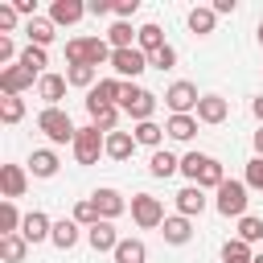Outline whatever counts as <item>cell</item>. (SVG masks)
<instances>
[{"mask_svg":"<svg viewBox=\"0 0 263 263\" xmlns=\"http://www.w3.org/2000/svg\"><path fill=\"white\" fill-rule=\"evenodd\" d=\"M164 136L177 140V144L193 140V136H197V115H168V119H164Z\"/></svg>","mask_w":263,"mask_h":263,"instance_id":"18","label":"cell"},{"mask_svg":"<svg viewBox=\"0 0 263 263\" xmlns=\"http://www.w3.org/2000/svg\"><path fill=\"white\" fill-rule=\"evenodd\" d=\"M86 115H90V123L103 132V136H111V132H119V107H111V103H95V99H86Z\"/></svg>","mask_w":263,"mask_h":263,"instance_id":"11","label":"cell"},{"mask_svg":"<svg viewBox=\"0 0 263 263\" xmlns=\"http://www.w3.org/2000/svg\"><path fill=\"white\" fill-rule=\"evenodd\" d=\"M132 152H136V136L132 132H111L107 136V156L111 160H127Z\"/></svg>","mask_w":263,"mask_h":263,"instance_id":"30","label":"cell"},{"mask_svg":"<svg viewBox=\"0 0 263 263\" xmlns=\"http://www.w3.org/2000/svg\"><path fill=\"white\" fill-rule=\"evenodd\" d=\"M197 103H201V95H197V86L185 82V78H177V82L164 90V107H168L173 115H193Z\"/></svg>","mask_w":263,"mask_h":263,"instance_id":"6","label":"cell"},{"mask_svg":"<svg viewBox=\"0 0 263 263\" xmlns=\"http://www.w3.org/2000/svg\"><path fill=\"white\" fill-rule=\"evenodd\" d=\"M58 164H62V160H58L53 148H33V156H29V173H33V177H53Z\"/></svg>","mask_w":263,"mask_h":263,"instance_id":"22","label":"cell"},{"mask_svg":"<svg viewBox=\"0 0 263 263\" xmlns=\"http://www.w3.org/2000/svg\"><path fill=\"white\" fill-rule=\"evenodd\" d=\"M86 12H90V16H107V12H115V4H111V0H90Z\"/></svg>","mask_w":263,"mask_h":263,"instance_id":"47","label":"cell"},{"mask_svg":"<svg viewBox=\"0 0 263 263\" xmlns=\"http://www.w3.org/2000/svg\"><path fill=\"white\" fill-rule=\"evenodd\" d=\"M25 255H29V242L21 234H4L0 238V259L4 263H25Z\"/></svg>","mask_w":263,"mask_h":263,"instance_id":"32","label":"cell"},{"mask_svg":"<svg viewBox=\"0 0 263 263\" xmlns=\"http://www.w3.org/2000/svg\"><path fill=\"white\" fill-rule=\"evenodd\" d=\"M136 37H140V29H132L127 21H115L107 29V45L111 49H136Z\"/></svg>","mask_w":263,"mask_h":263,"instance_id":"25","label":"cell"},{"mask_svg":"<svg viewBox=\"0 0 263 263\" xmlns=\"http://www.w3.org/2000/svg\"><path fill=\"white\" fill-rule=\"evenodd\" d=\"M66 86H70V82H66V74H53V70H49V74H41V78H37V99H41L45 107H58V103H62V95H66Z\"/></svg>","mask_w":263,"mask_h":263,"instance_id":"13","label":"cell"},{"mask_svg":"<svg viewBox=\"0 0 263 263\" xmlns=\"http://www.w3.org/2000/svg\"><path fill=\"white\" fill-rule=\"evenodd\" d=\"M95 197V205H99V214H103V222H115L123 210H127V197L119 193V189H111V185H103V189H95L90 193Z\"/></svg>","mask_w":263,"mask_h":263,"instance_id":"9","label":"cell"},{"mask_svg":"<svg viewBox=\"0 0 263 263\" xmlns=\"http://www.w3.org/2000/svg\"><path fill=\"white\" fill-rule=\"evenodd\" d=\"M16 66H25V70H29V74H37V78H41V74H49V70H45V66H49V58H45V49H41V45H25V49H21V58H16Z\"/></svg>","mask_w":263,"mask_h":263,"instance_id":"28","label":"cell"},{"mask_svg":"<svg viewBox=\"0 0 263 263\" xmlns=\"http://www.w3.org/2000/svg\"><path fill=\"white\" fill-rule=\"evenodd\" d=\"M210 8H214V12H218V16H230V12H234V8H238V0H214V4H210Z\"/></svg>","mask_w":263,"mask_h":263,"instance_id":"49","label":"cell"},{"mask_svg":"<svg viewBox=\"0 0 263 263\" xmlns=\"http://www.w3.org/2000/svg\"><path fill=\"white\" fill-rule=\"evenodd\" d=\"M21 119H25V99H21V95H4V99H0V123L12 127V123H21Z\"/></svg>","mask_w":263,"mask_h":263,"instance_id":"34","label":"cell"},{"mask_svg":"<svg viewBox=\"0 0 263 263\" xmlns=\"http://www.w3.org/2000/svg\"><path fill=\"white\" fill-rule=\"evenodd\" d=\"M111 70H115V78H123V82L132 78V82H136V78L148 70V53H144V49H115V53H111Z\"/></svg>","mask_w":263,"mask_h":263,"instance_id":"7","label":"cell"},{"mask_svg":"<svg viewBox=\"0 0 263 263\" xmlns=\"http://www.w3.org/2000/svg\"><path fill=\"white\" fill-rule=\"evenodd\" d=\"M33 78L37 74H29L25 66H4L0 70V95H25L33 86Z\"/></svg>","mask_w":263,"mask_h":263,"instance_id":"12","label":"cell"},{"mask_svg":"<svg viewBox=\"0 0 263 263\" xmlns=\"http://www.w3.org/2000/svg\"><path fill=\"white\" fill-rule=\"evenodd\" d=\"M119 95H123V78H99V86L86 95V99H95V103H111V107H119Z\"/></svg>","mask_w":263,"mask_h":263,"instance_id":"29","label":"cell"},{"mask_svg":"<svg viewBox=\"0 0 263 263\" xmlns=\"http://www.w3.org/2000/svg\"><path fill=\"white\" fill-rule=\"evenodd\" d=\"M0 189H4V201L25 197V189H29V168H21V164H0Z\"/></svg>","mask_w":263,"mask_h":263,"instance_id":"8","label":"cell"},{"mask_svg":"<svg viewBox=\"0 0 263 263\" xmlns=\"http://www.w3.org/2000/svg\"><path fill=\"white\" fill-rule=\"evenodd\" d=\"M111 53H115V49H111L103 37H86V66H95V70H99L103 62H111Z\"/></svg>","mask_w":263,"mask_h":263,"instance_id":"38","label":"cell"},{"mask_svg":"<svg viewBox=\"0 0 263 263\" xmlns=\"http://www.w3.org/2000/svg\"><path fill=\"white\" fill-rule=\"evenodd\" d=\"M168 41H164V29L160 25H140V37H136V49H144L148 58L156 53V49H164Z\"/></svg>","mask_w":263,"mask_h":263,"instance_id":"27","label":"cell"},{"mask_svg":"<svg viewBox=\"0 0 263 263\" xmlns=\"http://www.w3.org/2000/svg\"><path fill=\"white\" fill-rule=\"evenodd\" d=\"M127 210H132V222H136L140 230L164 226V205H160V197H152V193H136V197L127 201Z\"/></svg>","mask_w":263,"mask_h":263,"instance_id":"5","label":"cell"},{"mask_svg":"<svg viewBox=\"0 0 263 263\" xmlns=\"http://www.w3.org/2000/svg\"><path fill=\"white\" fill-rule=\"evenodd\" d=\"M49 234H53V222H49L41 210H29L25 222H21V238L33 247V242H49Z\"/></svg>","mask_w":263,"mask_h":263,"instance_id":"10","label":"cell"},{"mask_svg":"<svg viewBox=\"0 0 263 263\" xmlns=\"http://www.w3.org/2000/svg\"><path fill=\"white\" fill-rule=\"evenodd\" d=\"M74 222H78V226H86V230L103 222V214H99L95 197H82V201H74Z\"/></svg>","mask_w":263,"mask_h":263,"instance_id":"35","label":"cell"},{"mask_svg":"<svg viewBox=\"0 0 263 263\" xmlns=\"http://www.w3.org/2000/svg\"><path fill=\"white\" fill-rule=\"evenodd\" d=\"M255 263H263V251H255Z\"/></svg>","mask_w":263,"mask_h":263,"instance_id":"53","label":"cell"},{"mask_svg":"<svg viewBox=\"0 0 263 263\" xmlns=\"http://www.w3.org/2000/svg\"><path fill=\"white\" fill-rule=\"evenodd\" d=\"M37 132H45L49 144H74V136H78L70 111H62V107H41V115H37Z\"/></svg>","mask_w":263,"mask_h":263,"instance_id":"1","label":"cell"},{"mask_svg":"<svg viewBox=\"0 0 263 263\" xmlns=\"http://www.w3.org/2000/svg\"><path fill=\"white\" fill-rule=\"evenodd\" d=\"M255 37H259V45H263V21H259V29H255Z\"/></svg>","mask_w":263,"mask_h":263,"instance_id":"52","label":"cell"},{"mask_svg":"<svg viewBox=\"0 0 263 263\" xmlns=\"http://www.w3.org/2000/svg\"><path fill=\"white\" fill-rule=\"evenodd\" d=\"M119 111H127L136 123H148L156 115V95L136 86V82H123V95H119Z\"/></svg>","mask_w":263,"mask_h":263,"instance_id":"2","label":"cell"},{"mask_svg":"<svg viewBox=\"0 0 263 263\" xmlns=\"http://www.w3.org/2000/svg\"><path fill=\"white\" fill-rule=\"evenodd\" d=\"M86 16V4L82 0H53L49 4V21L53 25H78Z\"/></svg>","mask_w":263,"mask_h":263,"instance_id":"17","label":"cell"},{"mask_svg":"<svg viewBox=\"0 0 263 263\" xmlns=\"http://www.w3.org/2000/svg\"><path fill=\"white\" fill-rule=\"evenodd\" d=\"M197 123H222L226 115H230V103L222 99V95H201V103H197Z\"/></svg>","mask_w":263,"mask_h":263,"instance_id":"14","label":"cell"},{"mask_svg":"<svg viewBox=\"0 0 263 263\" xmlns=\"http://www.w3.org/2000/svg\"><path fill=\"white\" fill-rule=\"evenodd\" d=\"M214 25H218V12H214L210 4H197V8L189 12V33H197V37H210V33H214Z\"/></svg>","mask_w":263,"mask_h":263,"instance_id":"24","label":"cell"},{"mask_svg":"<svg viewBox=\"0 0 263 263\" xmlns=\"http://www.w3.org/2000/svg\"><path fill=\"white\" fill-rule=\"evenodd\" d=\"M12 58H21L16 45H12V37H0V62H12Z\"/></svg>","mask_w":263,"mask_h":263,"instance_id":"48","label":"cell"},{"mask_svg":"<svg viewBox=\"0 0 263 263\" xmlns=\"http://www.w3.org/2000/svg\"><path fill=\"white\" fill-rule=\"evenodd\" d=\"M251 111H255V119H259V127H263V95H259V99L251 103Z\"/></svg>","mask_w":263,"mask_h":263,"instance_id":"50","label":"cell"},{"mask_svg":"<svg viewBox=\"0 0 263 263\" xmlns=\"http://www.w3.org/2000/svg\"><path fill=\"white\" fill-rule=\"evenodd\" d=\"M205 160H210L205 152H185V156H181V173L189 177V185H197V177H201V168H205Z\"/></svg>","mask_w":263,"mask_h":263,"instance_id":"41","label":"cell"},{"mask_svg":"<svg viewBox=\"0 0 263 263\" xmlns=\"http://www.w3.org/2000/svg\"><path fill=\"white\" fill-rule=\"evenodd\" d=\"M222 181H226V168H222V160H214V156H210V160H205V168H201V177H197V185L218 193V185H222Z\"/></svg>","mask_w":263,"mask_h":263,"instance_id":"39","label":"cell"},{"mask_svg":"<svg viewBox=\"0 0 263 263\" xmlns=\"http://www.w3.org/2000/svg\"><path fill=\"white\" fill-rule=\"evenodd\" d=\"M49 242H53L58 251H74V247H78V222H74V218H58Z\"/></svg>","mask_w":263,"mask_h":263,"instance_id":"21","label":"cell"},{"mask_svg":"<svg viewBox=\"0 0 263 263\" xmlns=\"http://www.w3.org/2000/svg\"><path fill=\"white\" fill-rule=\"evenodd\" d=\"M222 263H255V251L242 242V238H230L222 247Z\"/></svg>","mask_w":263,"mask_h":263,"instance_id":"40","label":"cell"},{"mask_svg":"<svg viewBox=\"0 0 263 263\" xmlns=\"http://www.w3.org/2000/svg\"><path fill=\"white\" fill-rule=\"evenodd\" d=\"M74 160L78 164H99V156H107V136L95 127V123H86V127H78V136H74Z\"/></svg>","mask_w":263,"mask_h":263,"instance_id":"4","label":"cell"},{"mask_svg":"<svg viewBox=\"0 0 263 263\" xmlns=\"http://www.w3.org/2000/svg\"><path fill=\"white\" fill-rule=\"evenodd\" d=\"M111 255H115V263H148L144 238H119V247H115Z\"/></svg>","mask_w":263,"mask_h":263,"instance_id":"23","label":"cell"},{"mask_svg":"<svg viewBox=\"0 0 263 263\" xmlns=\"http://www.w3.org/2000/svg\"><path fill=\"white\" fill-rule=\"evenodd\" d=\"M247 201H251V197H247V181H230V177H226V181L218 185V193H214V210H218L222 218H242V214H247Z\"/></svg>","mask_w":263,"mask_h":263,"instance_id":"3","label":"cell"},{"mask_svg":"<svg viewBox=\"0 0 263 263\" xmlns=\"http://www.w3.org/2000/svg\"><path fill=\"white\" fill-rule=\"evenodd\" d=\"M53 29H58V25H53L49 16H33V21H25V37H29V45H41V49L58 37Z\"/></svg>","mask_w":263,"mask_h":263,"instance_id":"20","label":"cell"},{"mask_svg":"<svg viewBox=\"0 0 263 263\" xmlns=\"http://www.w3.org/2000/svg\"><path fill=\"white\" fill-rule=\"evenodd\" d=\"M205 205H210V197H205L201 185H185V189L177 193V214H185V218H197Z\"/></svg>","mask_w":263,"mask_h":263,"instance_id":"15","label":"cell"},{"mask_svg":"<svg viewBox=\"0 0 263 263\" xmlns=\"http://www.w3.org/2000/svg\"><path fill=\"white\" fill-rule=\"evenodd\" d=\"M238 238H242L247 247L263 242V218H255V214H242V218H238Z\"/></svg>","mask_w":263,"mask_h":263,"instance_id":"37","label":"cell"},{"mask_svg":"<svg viewBox=\"0 0 263 263\" xmlns=\"http://www.w3.org/2000/svg\"><path fill=\"white\" fill-rule=\"evenodd\" d=\"M66 62L70 66H86V37H70L66 41Z\"/></svg>","mask_w":263,"mask_h":263,"instance_id":"42","label":"cell"},{"mask_svg":"<svg viewBox=\"0 0 263 263\" xmlns=\"http://www.w3.org/2000/svg\"><path fill=\"white\" fill-rule=\"evenodd\" d=\"M242 181H247V189H259L263 193V156H251L247 160V177Z\"/></svg>","mask_w":263,"mask_h":263,"instance_id":"43","label":"cell"},{"mask_svg":"<svg viewBox=\"0 0 263 263\" xmlns=\"http://www.w3.org/2000/svg\"><path fill=\"white\" fill-rule=\"evenodd\" d=\"M95 78H99V70H95V66H66V82H70V86H78V90H86V95L99 86Z\"/></svg>","mask_w":263,"mask_h":263,"instance_id":"31","label":"cell"},{"mask_svg":"<svg viewBox=\"0 0 263 263\" xmlns=\"http://www.w3.org/2000/svg\"><path fill=\"white\" fill-rule=\"evenodd\" d=\"M132 136H136V144H144V148H152V152H156V148H160V140H164V127H160L156 119H148V123H136V132H132Z\"/></svg>","mask_w":263,"mask_h":263,"instance_id":"33","label":"cell"},{"mask_svg":"<svg viewBox=\"0 0 263 263\" xmlns=\"http://www.w3.org/2000/svg\"><path fill=\"white\" fill-rule=\"evenodd\" d=\"M255 156H263V127L255 132Z\"/></svg>","mask_w":263,"mask_h":263,"instance_id":"51","label":"cell"},{"mask_svg":"<svg viewBox=\"0 0 263 263\" xmlns=\"http://www.w3.org/2000/svg\"><path fill=\"white\" fill-rule=\"evenodd\" d=\"M86 242H90V251H99V255H103V251H115V247H119V230H115L111 222H99V226L86 230Z\"/></svg>","mask_w":263,"mask_h":263,"instance_id":"19","label":"cell"},{"mask_svg":"<svg viewBox=\"0 0 263 263\" xmlns=\"http://www.w3.org/2000/svg\"><path fill=\"white\" fill-rule=\"evenodd\" d=\"M148 66H152V70H173V66H177V49H173V45L156 49V53L148 58Z\"/></svg>","mask_w":263,"mask_h":263,"instance_id":"44","label":"cell"},{"mask_svg":"<svg viewBox=\"0 0 263 263\" xmlns=\"http://www.w3.org/2000/svg\"><path fill=\"white\" fill-rule=\"evenodd\" d=\"M21 222H25V214L16 210V201H4L0 205V238L4 234H21Z\"/></svg>","mask_w":263,"mask_h":263,"instance_id":"36","label":"cell"},{"mask_svg":"<svg viewBox=\"0 0 263 263\" xmlns=\"http://www.w3.org/2000/svg\"><path fill=\"white\" fill-rule=\"evenodd\" d=\"M148 173H152V177H173V173H181V156L156 148V152L148 156Z\"/></svg>","mask_w":263,"mask_h":263,"instance_id":"26","label":"cell"},{"mask_svg":"<svg viewBox=\"0 0 263 263\" xmlns=\"http://www.w3.org/2000/svg\"><path fill=\"white\" fill-rule=\"evenodd\" d=\"M160 234H164V242H173V247H185V242L193 238V218H185V214H173V218H164Z\"/></svg>","mask_w":263,"mask_h":263,"instance_id":"16","label":"cell"},{"mask_svg":"<svg viewBox=\"0 0 263 263\" xmlns=\"http://www.w3.org/2000/svg\"><path fill=\"white\" fill-rule=\"evenodd\" d=\"M136 12H140V0H115V16L119 21H132Z\"/></svg>","mask_w":263,"mask_h":263,"instance_id":"46","label":"cell"},{"mask_svg":"<svg viewBox=\"0 0 263 263\" xmlns=\"http://www.w3.org/2000/svg\"><path fill=\"white\" fill-rule=\"evenodd\" d=\"M16 16H21V12H16L12 4H0V37H8V33L16 29Z\"/></svg>","mask_w":263,"mask_h":263,"instance_id":"45","label":"cell"}]
</instances>
